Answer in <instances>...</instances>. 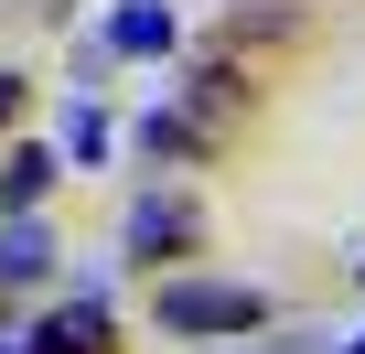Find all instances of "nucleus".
<instances>
[{
  "instance_id": "3",
  "label": "nucleus",
  "mask_w": 365,
  "mask_h": 354,
  "mask_svg": "<svg viewBox=\"0 0 365 354\" xmlns=\"http://www.w3.org/2000/svg\"><path fill=\"white\" fill-rule=\"evenodd\" d=\"M108 43H118V54H172V0H129V11H108Z\"/></svg>"
},
{
  "instance_id": "4",
  "label": "nucleus",
  "mask_w": 365,
  "mask_h": 354,
  "mask_svg": "<svg viewBox=\"0 0 365 354\" xmlns=\"http://www.w3.org/2000/svg\"><path fill=\"white\" fill-rule=\"evenodd\" d=\"M182 236H194V215H182V204H161V194L129 215V247H140V258H150V247H182Z\"/></svg>"
},
{
  "instance_id": "2",
  "label": "nucleus",
  "mask_w": 365,
  "mask_h": 354,
  "mask_svg": "<svg viewBox=\"0 0 365 354\" xmlns=\"http://www.w3.org/2000/svg\"><path fill=\"white\" fill-rule=\"evenodd\" d=\"M33 354H108V311H97V290H86V301H65V311L43 322V343H33Z\"/></svg>"
},
{
  "instance_id": "8",
  "label": "nucleus",
  "mask_w": 365,
  "mask_h": 354,
  "mask_svg": "<svg viewBox=\"0 0 365 354\" xmlns=\"http://www.w3.org/2000/svg\"><path fill=\"white\" fill-rule=\"evenodd\" d=\"M0 118H11V76H0Z\"/></svg>"
},
{
  "instance_id": "6",
  "label": "nucleus",
  "mask_w": 365,
  "mask_h": 354,
  "mask_svg": "<svg viewBox=\"0 0 365 354\" xmlns=\"http://www.w3.org/2000/svg\"><path fill=\"white\" fill-rule=\"evenodd\" d=\"M43 226H0V269H11V279H43Z\"/></svg>"
},
{
  "instance_id": "11",
  "label": "nucleus",
  "mask_w": 365,
  "mask_h": 354,
  "mask_svg": "<svg viewBox=\"0 0 365 354\" xmlns=\"http://www.w3.org/2000/svg\"><path fill=\"white\" fill-rule=\"evenodd\" d=\"M354 354H365V343H354Z\"/></svg>"
},
{
  "instance_id": "10",
  "label": "nucleus",
  "mask_w": 365,
  "mask_h": 354,
  "mask_svg": "<svg viewBox=\"0 0 365 354\" xmlns=\"http://www.w3.org/2000/svg\"><path fill=\"white\" fill-rule=\"evenodd\" d=\"M354 279H365V258H354Z\"/></svg>"
},
{
  "instance_id": "5",
  "label": "nucleus",
  "mask_w": 365,
  "mask_h": 354,
  "mask_svg": "<svg viewBox=\"0 0 365 354\" xmlns=\"http://www.w3.org/2000/svg\"><path fill=\"white\" fill-rule=\"evenodd\" d=\"M54 183V150H11V172H0V204H43Z\"/></svg>"
},
{
  "instance_id": "1",
  "label": "nucleus",
  "mask_w": 365,
  "mask_h": 354,
  "mask_svg": "<svg viewBox=\"0 0 365 354\" xmlns=\"http://www.w3.org/2000/svg\"><path fill=\"white\" fill-rule=\"evenodd\" d=\"M150 311H161V333H247L269 301H258V290H237V279H161V290H150Z\"/></svg>"
},
{
  "instance_id": "7",
  "label": "nucleus",
  "mask_w": 365,
  "mask_h": 354,
  "mask_svg": "<svg viewBox=\"0 0 365 354\" xmlns=\"http://www.w3.org/2000/svg\"><path fill=\"white\" fill-rule=\"evenodd\" d=\"M65 150L97 161V150H108V118H97V108H65Z\"/></svg>"
},
{
  "instance_id": "9",
  "label": "nucleus",
  "mask_w": 365,
  "mask_h": 354,
  "mask_svg": "<svg viewBox=\"0 0 365 354\" xmlns=\"http://www.w3.org/2000/svg\"><path fill=\"white\" fill-rule=\"evenodd\" d=\"M0 290H11V269H0Z\"/></svg>"
}]
</instances>
